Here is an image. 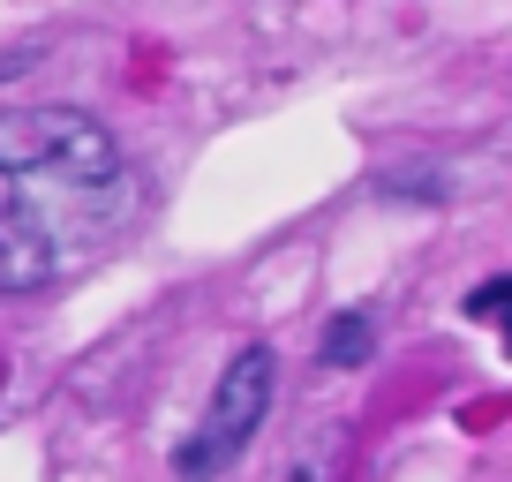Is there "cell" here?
<instances>
[{
  "label": "cell",
  "instance_id": "3957f363",
  "mask_svg": "<svg viewBox=\"0 0 512 482\" xmlns=\"http://www.w3.org/2000/svg\"><path fill=\"white\" fill-rule=\"evenodd\" d=\"M317 354H324V370H362L369 354H377V309H339L324 324Z\"/></svg>",
  "mask_w": 512,
  "mask_h": 482
},
{
  "label": "cell",
  "instance_id": "5b68a950",
  "mask_svg": "<svg viewBox=\"0 0 512 482\" xmlns=\"http://www.w3.org/2000/svg\"><path fill=\"white\" fill-rule=\"evenodd\" d=\"M505 332H512V317H505Z\"/></svg>",
  "mask_w": 512,
  "mask_h": 482
},
{
  "label": "cell",
  "instance_id": "6da1fadb",
  "mask_svg": "<svg viewBox=\"0 0 512 482\" xmlns=\"http://www.w3.org/2000/svg\"><path fill=\"white\" fill-rule=\"evenodd\" d=\"M128 159L83 106L0 113V294H38L121 234Z\"/></svg>",
  "mask_w": 512,
  "mask_h": 482
},
{
  "label": "cell",
  "instance_id": "277c9868",
  "mask_svg": "<svg viewBox=\"0 0 512 482\" xmlns=\"http://www.w3.org/2000/svg\"><path fill=\"white\" fill-rule=\"evenodd\" d=\"M467 317H482V324H505V317H512V279H482V287L467 294Z\"/></svg>",
  "mask_w": 512,
  "mask_h": 482
},
{
  "label": "cell",
  "instance_id": "7a4b0ae2",
  "mask_svg": "<svg viewBox=\"0 0 512 482\" xmlns=\"http://www.w3.org/2000/svg\"><path fill=\"white\" fill-rule=\"evenodd\" d=\"M272 392H279V354L264 347V339H249V347H241L234 362L219 370V385H211V407H204V422H196V437H181L174 475H181V482L226 475V467L249 452V437L264 430Z\"/></svg>",
  "mask_w": 512,
  "mask_h": 482
}]
</instances>
